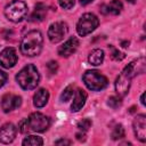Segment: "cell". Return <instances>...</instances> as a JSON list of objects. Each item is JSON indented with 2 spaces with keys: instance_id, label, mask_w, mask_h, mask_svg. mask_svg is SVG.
I'll use <instances>...</instances> for the list:
<instances>
[{
  "instance_id": "6da1fadb",
  "label": "cell",
  "mask_w": 146,
  "mask_h": 146,
  "mask_svg": "<svg viewBox=\"0 0 146 146\" xmlns=\"http://www.w3.org/2000/svg\"><path fill=\"white\" fill-rule=\"evenodd\" d=\"M144 71H145V59L144 58H139V59L133 60L130 64H128L115 80L116 94L120 97H124L129 92L131 80L133 79V76H136V74L144 73Z\"/></svg>"
},
{
  "instance_id": "7a4b0ae2",
  "label": "cell",
  "mask_w": 146,
  "mask_h": 146,
  "mask_svg": "<svg viewBox=\"0 0 146 146\" xmlns=\"http://www.w3.org/2000/svg\"><path fill=\"white\" fill-rule=\"evenodd\" d=\"M43 44V36L40 31L33 30L24 35L21 41V51L27 57L38 56L41 52Z\"/></svg>"
},
{
  "instance_id": "3957f363",
  "label": "cell",
  "mask_w": 146,
  "mask_h": 146,
  "mask_svg": "<svg viewBox=\"0 0 146 146\" xmlns=\"http://www.w3.org/2000/svg\"><path fill=\"white\" fill-rule=\"evenodd\" d=\"M16 81L24 90H32L36 88L40 81V75L36 67L33 64H27L17 73Z\"/></svg>"
},
{
  "instance_id": "277c9868",
  "label": "cell",
  "mask_w": 146,
  "mask_h": 146,
  "mask_svg": "<svg viewBox=\"0 0 146 146\" xmlns=\"http://www.w3.org/2000/svg\"><path fill=\"white\" fill-rule=\"evenodd\" d=\"M27 14V5L22 0H13L5 8L6 17L13 23H19Z\"/></svg>"
},
{
  "instance_id": "5b68a950",
  "label": "cell",
  "mask_w": 146,
  "mask_h": 146,
  "mask_svg": "<svg viewBox=\"0 0 146 146\" xmlns=\"http://www.w3.org/2000/svg\"><path fill=\"white\" fill-rule=\"evenodd\" d=\"M82 79H83V82L87 86V88L92 90V91H100L104 88H106L108 84L107 78L105 75H103L97 70L87 71L83 74Z\"/></svg>"
},
{
  "instance_id": "8992f818",
  "label": "cell",
  "mask_w": 146,
  "mask_h": 146,
  "mask_svg": "<svg viewBox=\"0 0 146 146\" xmlns=\"http://www.w3.org/2000/svg\"><path fill=\"white\" fill-rule=\"evenodd\" d=\"M98 24H99V21L97 18V16L91 13H87L80 17V19L76 24V31H78L79 35L86 36L89 33H91L92 31H95L97 29Z\"/></svg>"
},
{
  "instance_id": "52a82bcc",
  "label": "cell",
  "mask_w": 146,
  "mask_h": 146,
  "mask_svg": "<svg viewBox=\"0 0 146 146\" xmlns=\"http://www.w3.org/2000/svg\"><path fill=\"white\" fill-rule=\"evenodd\" d=\"M27 122L30 125V130L35 132H43L50 125V119L40 112H34L30 114Z\"/></svg>"
},
{
  "instance_id": "ba28073f",
  "label": "cell",
  "mask_w": 146,
  "mask_h": 146,
  "mask_svg": "<svg viewBox=\"0 0 146 146\" xmlns=\"http://www.w3.org/2000/svg\"><path fill=\"white\" fill-rule=\"evenodd\" d=\"M68 32V25L65 22H56L49 26L48 38L52 43H57L64 39Z\"/></svg>"
},
{
  "instance_id": "9c48e42d",
  "label": "cell",
  "mask_w": 146,
  "mask_h": 146,
  "mask_svg": "<svg viewBox=\"0 0 146 146\" xmlns=\"http://www.w3.org/2000/svg\"><path fill=\"white\" fill-rule=\"evenodd\" d=\"M132 127H133V132L136 138L141 143H145L146 141V115L138 114L132 122Z\"/></svg>"
},
{
  "instance_id": "30bf717a",
  "label": "cell",
  "mask_w": 146,
  "mask_h": 146,
  "mask_svg": "<svg viewBox=\"0 0 146 146\" xmlns=\"http://www.w3.org/2000/svg\"><path fill=\"white\" fill-rule=\"evenodd\" d=\"M16 63H17V54L14 48L8 47L0 52V65L2 67L10 68L14 67Z\"/></svg>"
},
{
  "instance_id": "8fae6325",
  "label": "cell",
  "mask_w": 146,
  "mask_h": 146,
  "mask_svg": "<svg viewBox=\"0 0 146 146\" xmlns=\"http://www.w3.org/2000/svg\"><path fill=\"white\" fill-rule=\"evenodd\" d=\"M21 104H22V98L17 95H13V94H6L1 100V107H2L3 112H6V113L18 108L21 106Z\"/></svg>"
},
{
  "instance_id": "7c38bea8",
  "label": "cell",
  "mask_w": 146,
  "mask_h": 146,
  "mask_svg": "<svg viewBox=\"0 0 146 146\" xmlns=\"http://www.w3.org/2000/svg\"><path fill=\"white\" fill-rule=\"evenodd\" d=\"M16 132H17V129L11 122H8V123L3 124L0 128V143L10 144L15 139Z\"/></svg>"
},
{
  "instance_id": "4fadbf2b",
  "label": "cell",
  "mask_w": 146,
  "mask_h": 146,
  "mask_svg": "<svg viewBox=\"0 0 146 146\" xmlns=\"http://www.w3.org/2000/svg\"><path fill=\"white\" fill-rule=\"evenodd\" d=\"M79 47V40L75 36H71L58 48V55L62 57H68L76 51Z\"/></svg>"
},
{
  "instance_id": "5bb4252c",
  "label": "cell",
  "mask_w": 146,
  "mask_h": 146,
  "mask_svg": "<svg viewBox=\"0 0 146 146\" xmlns=\"http://www.w3.org/2000/svg\"><path fill=\"white\" fill-rule=\"evenodd\" d=\"M123 9V5L120 0H112L110 3L103 5L100 7V11L105 15H119Z\"/></svg>"
},
{
  "instance_id": "9a60e30c",
  "label": "cell",
  "mask_w": 146,
  "mask_h": 146,
  "mask_svg": "<svg viewBox=\"0 0 146 146\" xmlns=\"http://www.w3.org/2000/svg\"><path fill=\"white\" fill-rule=\"evenodd\" d=\"M86 100H87V92L82 89H78L75 91V95H74V99L72 102V105H71V110L72 112H78L80 111L84 104H86Z\"/></svg>"
},
{
  "instance_id": "2e32d148",
  "label": "cell",
  "mask_w": 146,
  "mask_h": 146,
  "mask_svg": "<svg viewBox=\"0 0 146 146\" xmlns=\"http://www.w3.org/2000/svg\"><path fill=\"white\" fill-rule=\"evenodd\" d=\"M48 99H49V92L47 89H39L34 96H33V105L38 108H41L43 107L47 103H48Z\"/></svg>"
},
{
  "instance_id": "e0dca14e",
  "label": "cell",
  "mask_w": 146,
  "mask_h": 146,
  "mask_svg": "<svg viewBox=\"0 0 146 146\" xmlns=\"http://www.w3.org/2000/svg\"><path fill=\"white\" fill-rule=\"evenodd\" d=\"M47 15V7L46 5L39 2L35 5V8H34V11L31 14L29 21L30 22H42L44 19Z\"/></svg>"
},
{
  "instance_id": "ac0fdd59",
  "label": "cell",
  "mask_w": 146,
  "mask_h": 146,
  "mask_svg": "<svg viewBox=\"0 0 146 146\" xmlns=\"http://www.w3.org/2000/svg\"><path fill=\"white\" fill-rule=\"evenodd\" d=\"M104 56H105V54H104V51H103L102 49H94V50L89 54V56H88V62H89L91 65L98 66V65H100V64L103 63Z\"/></svg>"
},
{
  "instance_id": "d6986e66",
  "label": "cell",
  "mask_w": 146,
  "mask_h": 146,
  "mask_svg": "<svg viewBox=\"0 0 146 146\" xmlns=\"http://www.w3.org/2000/svg\"><path fill=\"white\" fill-rule=\"evenodd\" d=\"M24 146H41L43 144V140L41 137H38V136H27L23 143H22Z\"/></svg>"
},
{
  "instance_id": "ffe728a7",
  "label": "cell",
  "mask_w": 146,
  "mask_h": 146,
  "mask_svg": "<svg viewBox=\"0 0 146 146\" xmlns=\"http://www.w3.org/2000/svg\"><path fill=\"white\" fill-rule=\"evenodd\" d=\"M124 136H125V132H124V128H123V125H122V124H117V125H115V128H114L113 131H112V139H114V140L122 139Z\"/></svg>"
},
{
  "instance_id": "44dd1931",
  "label": "cell",
  "mask_w": 146,
  "mask_h": 146,
  "mask_svg": "<svg viewBox=\"0 0 146 146\" xmlns=\"http://www.w3.org/2000/svg\"><path fill=\"white\" fill-rule=\"evenodd\" d=\"M73 94H74V87H73V86H67V87L63 90V92L60 94V100H62V102H67V100H70V99L72 98Z\"/></svg>"
},
{
  "instance_id": "7402d4cb",
  "label": "cell",
  "mask_w": 146,
  "mask_h": 146,
  "mask_svg": "<svg viewBox=\"0 0 146 146\" xmlns=\"http://www.w3.org/2000/svg\"><path fill=\"white\" fill-rule=\"evenodd\" d=\"M107 105H108L110 107H112V108L115 110V108H119V107L122 105V100H121V98L117 97V96H112V97L108 98Z\"/></svg>"
},
{
  "instance_id": "603a6c76",
  "label": "cell",
  "mask_w": 146,
  "mask_h": 146,
  "mask_svg": "<svg viewBox=\"0 0 146 146\" xmlns=\"http://www.w3.org/2000/svg\"><path fill=\"white\" fill-rule=\"evenodd\" d=\"M91 123H92V122H91L90 119H82L81 121L78 122V128H79L80 131L86 132V131H88L89 128L91 127Z\"/></svg>"
},
{
  "instance_id": "cb8c5ba5",
  "label": "cell",
  "mask_w": 146,
  "mask_h": 146,
  "mask_svg": "<svg viewBox=\"0 0 146 146\" xmlns=\"http://www.w3.org/2000/svg\"><path fill=\"white\" fill-rule=\"evenodd\" d=\"M111 49H112V52H111V58L112 59H114V60H122L125 57V55L123 52H121L119 49L113 48V47H111Z\"/></svg>"
},
{
  "instance_id": "d4e9b609",
  "label": "cell",
  "mask_w": 146,
  "mask_h": 146,
  "mask_svg": "<svg viewBox=\"0 0 146 146\" xmlns=\"http://www.w3.org/2000/svg\"><path fill=\"white\" fill-rule=\"evenodd\" d=\"M18 130L19 132L22 133H26L29 130H30V125H29V122H27V119H23L19 124H18Z\"/></svg>"
},
{
  "instance_id": "484cf974",
  "label": "cell",
  "mask_w": 146,
  "mask_h": 146,
  "mask_svg": "<svg viewBox=\"0 0 146 146\" xmlns=\"http://www.w3.org/2000/svg\"><path fill=\"white\" fill-rule=\"evenodd\" d=\"M59 6L64 9H71L74 6V0H58Z\"/></svg>"
},
{
  "instance_id": "4316f807",
  "label": "cell",
  "mask_w": 146,
  "mask_h": 146,
  "mask_svg": "<svg viewBox=\"0 0 146 146\" xmlns=\"http://www.w3.org/2000/svg\"><path fill=\"white\" fill-rule=\"evenodd\" d=\"M47 68H48V71H49L51 74H55V73L57 72V70H58V64H57V62L50 60V62L47 64Z\"/></svg>"
},
{
  "instance_id": "83f0119b",
  "label": "cell",
  "mask_w": 146,
  "mask_h": 146,
  "mask_svg": "<svg viewBox=\"0 0 146 146\" xmlns=\"http://www.w3.org/2000/svg\"><path fill=\"white\" fill-rule=\"evenodd\" d=\"M6 81H7V74L3 71L0 70V88L3 87V84L6 83Z\"/></svg>"
},
{
  "instance_id": "f1b7e54d",
  "label": "cell",
  "mask_w": 146,
  "mask_h": 146,
  "mask_svg": "<svg viewBox=\"0 0 146 146\" xmlns=\"http://www.w3.org/2000/svg\"><path fill=\"white\" fill-rule=\"evenodd\" d=\"M75 137H76L78 140H80V141H84V140H86V132L80 131V132H78V133L75 135Z\"/></svg>"
},
{
  "instance_id": "f546056e",
  "label": "cell",
  "mask_w": 146,
  "mask_h": 146,
  "mask_svg": "<svg viewBox=\"0 0 146 146\" xmlns=\"http://www.w3.org/2000/svg\"><path fill=\"white\" fill-rule=\"evenodd\" d=\"M56 145H70L71 144V140H67V139H59L55 143Z\"/></svg>"
},
{
  "instance_id": "4dcf8cb0",
  "label": "cell",
  "mask_w": 146,
  "mask_h": 146,
  "mask_svg": "<svg viewBox=\"0 0 146 146\" xmlns=\"http://www.w3.org/2000/svg\"><path fill=\"white\" fill-rule=\"evenodd\" d=\"M94 0H80V3L82 5V6H86V5H88V3H90V2H92Z\"/></svg>"
},
{
  "instance_id": "1f68e13d",
  "label": "cell",
  "mask_w": 146,
  "mask_h": 146,
  "mask_svg": "<svg viewBox=\"0 0 146 146\" xmlns=\"http://www.w3.org/2000/svg\"><path fill=\"white\" fill-rule=\"evenodd\" d=\"M121 46H122L123 48L129 47V41H122V42H121Z\"/></svg>"
},
{
  "instance_id": "d6a6232c",
  "label": "cell",
  "mask_w": 146,
  "mask_h": 146,
  "mask_svg": "<svg viewBox=\"0 0 146 146\" xmlns=\"http://www.w3.org/2000/svg\"><path fill=\"white\" fill-rule=\"evenodd\" d=\"M144 97H145V94H141V96H140V103H141V105H145V100H144Z\"/></svg>"
},
{
  "instance_id": "836d02e7",
  "label": "cell",
  "mask_w": 146,
  "mask_h": 146,
  "mask_svg": "<svg viewBox=\"0 0 146 146\" xmlns=\"http://www.w3.org/2000/svg\"><path fill=\"white\" fill-rule=\"evenodd\" d=\"M127 1H128V2H130V3H135L137 0H127Z\"/></svg>"
}]
</instances>
